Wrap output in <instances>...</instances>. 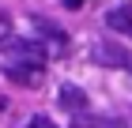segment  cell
Returning a JSON list of instances; mask_svg holds the SVG:
<instances>
[{
    "mask_svg": "<svg viewBox=\"0 0 132 128\" xmlns=\"http://www.w3.org/2000/svg\"><path fill=\"white\" fill-rule=\"evenodd\" d=\"M0 49L11 53L15 60H27V64H42V60H45V53L38 49V41H27V38H4Z\"/></svg>",
    "mask_w": 132,
    "mask_h": 128,
    "instance_id": "cell-1",
    "label": "cell"
},
{
    "mask_svg": "<svg viewBox=\"0 0 132 128\" xmlns=\"http://www.w3.org/2000/svg\"><path fill=\"white\" fill-rule=\"evenodd\" d=\"M8 79L19 83V87H42V64L15 60V64H8Z\"/></svg>",
    "mask_w": 132,
    "mask_h": 128,
    "instance_id": "cell-2",
    "label": "cell"
},
{
    "mask_svg": "<svg viewBox=\"0 0 132 128\" xmlns=\"http://www.w3.org/2000/svg\"><path fill=\"white\" fill-rule=\"evenodd\" d=\"M34 27L45 34V41H49V49L57 53V57H64V53H68V34H64L57 23H49V19H42V15H34Z\"/></svg>",
    "mask_w": 132,
    "mask_h": 128,
    "instance_id": "cell-3",
    "label": "cell"
},
{
    "mask_svg": "<svg viewBox=\"0 0 132 128\" xmlns=\"http://www.w3.org/2000/svg\"><path fill=\"white\" fill-rule=\"evenodd\" d=\"M94 60L98 64H113V68H128L132 72V53L121 45H94Z\"/></svg>",
    "mask_w": 132,
    "mask_h": 128,
    "instance_id": "cell-4",
    "label": "cell"
},
{
    "mask_svg": "<svg viewBox=\"0 0 132 128\" xmlns=\"http://www.w3.org/2000/svg\"><path fill=\"white\" fill-rule=\"evenodd\" d=\"M61 106L68 109V113H76V117H79V113H87L91 98L83 94V87H76V83H64V87H61Z\"/></svg>",
    "mask_w": 132,
    "mask_h": 128,
    "instance_id": "cell-5",
    "label": "cell"
},
{
    "mask_svg": "<svg viewBox=\"0 0 132 128\" xmlns=\"http://www.w3.org/2000/svg\"><path fill=\"white\" fill-rule=\"evenodd\" d=\"M106 27L113 34H132V4H121V8H113L106 15Z\"/></svg>",
    "mask_w": 132,
    "mask_h": 128,
    "instance_id": "cell-6",
    "label": "cell"
},
{
    "mask_svg": "<svg viewBox=\"0 0 132 128\" xmlns=\"http://www.w3.org/2000/svg\"><path fill=\"white\" fill-rule=\"evenodd\" d=\"M72 128H125V121H113V117H102V121H76Z\"/></svg>",
    "mask_w": 132,
    "mask_h": 128,
    "instance_id": "cell-7",
    "label": "cell"
},
{
    "mask_svg": "<svg viewBox=\"0 0 132 128\" xmlns=\"http://www.w3.org/2000/svg\"><path fill=\"white\" fill-rule=\"evenodd\" d=\"M27 128H57V124H53V117L38 113V117H30V124H27Z\"/></svg>",
    "mask_w": 132,
    "mask_h": 128,
    "instance_id": "cell-8",
    "label": "cell"
},
{
    "mask_svg": "<svg viewBox=\"0 0 132 128\" xmlns=\"http://www.w3.org/2000/svg\"><path fill=\"white\" fill-rule=\"evenodd\" d=\"M64 4H68V8H79V4H83V0H64Z\"/></svg>",
    "mask_w": 132,
    "mask_h": 128,
    "instance_id": "cell-9",
    "label": "cell"
},
{
    "mask_svg": "<svg viewBox=\"0 0 132 128\" xmlns=\"http://www.w3.org/2000/svg\"><path fill=\"white\" fill-rule=\"evenodd\" d=\"M4 106H8V98H4V94H0V113H4Z\"/></svg>",
    "mask_w": 132,
    "mask_h": 128,
    "instance_id": "cell-10",
    "label": "cell"
}]
</instances>
